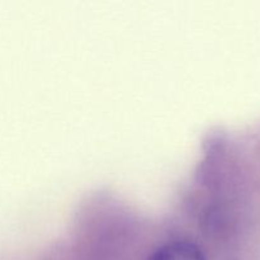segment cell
<instances>
[{"instance_id": "1", "label": "cell", "mask_w": 260, "mask_h": 260, "mask_svg": "<svg viewBox=\"0 0 260 260\" xmlns=\"http://www.w3.org/2000/svg\"><path fill=\"white\" fill-rule=\"evenodd\" d=\"M146 260H207L197 244L188 240H173L155 249Z\"/></svg>"}]
</instances>
